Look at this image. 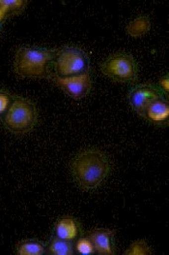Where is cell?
Returning <instances> with one entry per match:
<instances>
[{
	"label": "cell",
	"instance_id": "6da1fadb",
	"mask_svg": "<svg viewBox=\"0 0 169 255\" xmlns=\"http://www.w3.org/2000/svg\"><path fill=\"white\" fill-rule=\"evenodd\" d=\"M111 165L108 157L101 151L88 149L80 152L72 164L73 176L77 184L86 190L95 189L110 174Z\"/></svg>",
	"mask_w": 169,
	"mask_h": 255
},
{
	"label": "cell",
	"instance_id": "7a4b0ae2",
	"mask_svg": "<svg viewBox=\"0 0 169 255\" xmlns=\"http://www.w3.org/2000/svg\"><path fill=\"white\" fill-rule=\"evenodd\" d=\"M56 55L55 51L48 49L20 48L14 58V70L24 78L44 77Z\"/></svg>",
	"mask_w": 169,
	"mask_h": 255
},
{
	"label": "cell",
	"instance_id": "3957f363",
	"mask_svg": "<svg viewBox=\"0 0 169 255\" xmlns=\"http://www.w3.org/2000/svg\"><path fill=\"white\" fill-rule=\"evenodd\" d=\"M37 120L35 107L22 98L15 99L5 115L4 124L9 130L24 133L34 128Z\"/></svg>",
	"mask_w": 169,
	"mask_h": 255
},
{
	"label": "cell",
	"instance_id": "277c9868",
	"mask_svg": "<svg viewBox=\"0 0 169 255\" xmlns=\"http://www.w3.org/2000/svg\"><path fill=\"white\" fill-rule=\"evenodd\" d=\"M55 59L57 77L69 78L88 73V56L79 48H63L56 53Z\"/></svg>",
	"mask_w": 169,
	"mask_h": 255
},
{
	"label": "cell",
	"instance_id": "5b68a950",
	"mask_svg": "<svg viewBox=\"0 0 169 255\" xmlns=\"http://www.w3.org/2000/svg\"><path fill=\"white\" fill-rule=\"evenodd\" d=\"M101 71L114 81L132 83L137 78V64L132 55L117 54L104 61Z\"/></svg>",
	"mask_w": 169,
	"mask_h": 255
},
{
	"label": "cell",
	"instance_id": "8992f818",
	"mask_svg": "<svg viewBox=\"0 0 169 255\" xmlns=\"http://www.w3.org/2000/svg\"><path fill=\"white\" fill-rule=\"evenodd\" d=\"M164 92L160 88L150 84H142L133 87L129 93V101L133 111L141 117L152 102L163 99Z\"/></svg>",
	"mask_w": 169,
	"mask_h": 255
},
{
	"label": "cell",
	"instance_id": "52a82bcc",
	"mask_svg": "<svg viewBox=\"0 0 169 255\" xmlns=\"http://www.w3.org/2000/svg\"><path fill=\"white\" fill-rule=\"evenodd\" d=\"M54 81L62 91L76 100L84 98L90 92L92 87L91 78L88 73L69 78L56 76L54 78Z\"/></svg>",
	"mask_w": 169,
	"mask_h": 255
},
{
	"label": "cell",
	"instance_id": "ba28073f",
	"mask_svg": "<svg viewBox=\"0 0 169 255\" xmlns=\"http://www.w3.org/2000/svg\"><path fill=\"white\" fill-rule=\"evenodd\" d=\"M113 237L114 231L111 229H95L89 234V239L94 246L95 252L101 255H114Z\"/></svg>",
	"mask_w": 169,
	"mask_h": 255
},
{
	"label": "cell",
	"instance_id": "9c48e42d",
	"mask_svg": "<svg viewBox=\"0 0 169 255\" xmlns=\"http://www.w3.org/2000/svg\"><path fill=\"white\" fill-rule=\"evenodd\" d=\"M144 118L156 125H164L168 123L169 117V103L164 99L152 102L144 112Z\"/></svg>",
	"mask_w": 169,
	"mask_h": 255
},
{
	"label": "cell",
	"instance_id": "30bf717a",
	"mask_svg": "<svg viewBox=\"0 0 169 255\" xmlns=\"http://www.w3.org/2000/svg\"><path fill=\"white\" fill-rule=\"evenodd\" d=\"M55 231L57 238L66 241H73L78 235V226L75 219L64 218L57 221Z\"/></svg>",
	"mask_w": 169,
	"mask_h": 255
},
{
	"label": "cell",
	"instance_id": "8fae6325",
	"mask_svg": "<svg viewBox=\"0 0 169 255\" xmlns=\"http://www.w3.org/2000/svg\"><path fill=\"white\" fill-rule=\"evenodd\" d=\"M48 252L50 255H73L74 246L72 244V241H66L56 237L52 240Z\"/></svg>",
	"mask_w": 169,
	"mask_h": 255
},
{
	"label": "cell",
	"instance_id": "7c38bea8",
	"mask_svg": "<svg viewBox=\"0 0 169 255\" xmlns=\"http://www.w3.org/2000/svg\"><path fill=\"white\" fill-rule=\"evenodd\" d=\"M151 23L149 18L139 17L132 20L127 26V32L132 37L142 36L150 30Z\"/></svg>",
	"mask_w": 169,
	"mask_h": 255
},
{
	"label": "cell",
	"instance_id": "4fadbf2b",
	"mask_svg": "<svg viewBox=\"0 0 169 255\" xmlns=\"http://www.w3.org/2000/svg\"><path fill=\"white\" fill-rule=\"evenodd\" d=\"M17 253L19 255H42L45 254V248L38 242H23L19 244Z\"/></svg>",
	"mask_w": 169,
	"mask_h": 255
},
{
	"label": "cell",
	"instance_id": "5bb4252c",
	"mask_svg": "<svg viewBox=\"0 0 169 255\" xmlns=\"http://www.w3.org/2000/svg\"><path fill=\"white\" fill-rule=\"evenodd\" d=\"M26 1L22 0H0V10L7 16L8 13L18 12L23 9Z\"/></svg>",
	"mask_w": 169,
	"mask_h": 255
},
{
	"label": "cell",
	"instance_id": "9a60e30c",
	"mask_svg": "<svg viewBox=\"0 0 169 255\" xmlns=\"http://www.w3.org/2000/svg\"><path fill=\"white\" fill-rule=\"evenodd\" d=\"M151 254H152V251L150 247L143 240L132 243L130 248L125 253L126 255H147Z\"/></svg>",
	"mask_w": 169,
	"mask_h": 255
},
{
	"label": "cell",
	"instance_id": "2e32d148",
	"mask_svg": "<svg viewBox=\"0 0 169 255\" xmlns=\"http://www.w3.org/2000/svg\"><path fill=\"white\" fill-rule=\"evenodd\" d=\"M75 251L81 255H93L95 253L94 246L89 238H80L75 244Z\"/></svg>",
	"mask_w": 169,
	"mask_h": 255
},
{
	"label": "cell",
	"instance_id": "e0dca14e",
	"mask_svg": "<svg viewBox=\"0 0 169 255\" xmlns=\"http://www.w3.org/2000/svg\"><path fill=\"white\" fill-rule=\"evenodd\" d=\"M11 103L10 96L5 92L0 91V116L8 111Z\"/></svg>",
	"mask_w": 169,
	"mask_h": 255
},
{
	"label": "cell",
	"instance_id": "ac0fdd59",
	"mask_svg": "<svg viewBox=\"0 0 169 255\" xmlns=\"http://www.w3.org/2000/svg\"><path fill=\"white\" fill-rule=\"evenodd\" d=\"M169 76H165V77H163V78L160 80V90L163 91V92L165 91L166 93H168V92H169Z\"/></svg>",
	"mask_w": 169,
	"mask_h": 255
},
{
	"label": "cell",
	"instance_id": "d6986e66",
	"mask_svg": "<svg viewBox=\"0 0 169 255\" xmlns=\"http://www.w3.org/2000/svg\"><path fill=\"white\" fill-rule=\"evenodd\" d=\"M5 17H6V16H5V15H4L3 13H2V11L0 10V23L2 22V20L4 19V18H5Z\"/></svg>",
	"mask_w": 169,
	"mask_h": 255
}]
</instances>
